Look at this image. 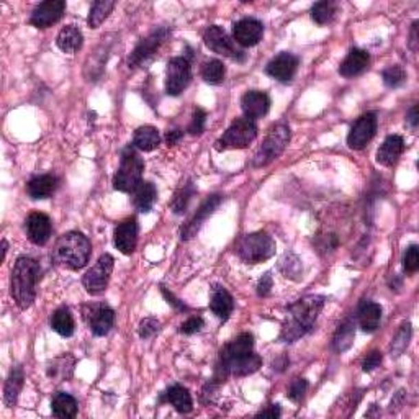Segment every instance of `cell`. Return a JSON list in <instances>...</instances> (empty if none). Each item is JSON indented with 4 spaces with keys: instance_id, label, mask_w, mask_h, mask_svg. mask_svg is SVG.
<instances>
[{
    "instance_id": "obj_43",
    "label": "cell",
    "mask_w": 419,
    "mask_h": 419,
    "mask_svg": "<svg viewBox=\"0 0 419 419\" xmlns=\"http://www.w3.org/2000/svg\"><path fill=\"white\" fill-rule=\"evenodd\" d=\"M205 122H207V112L202 109H195L194 117H192V123L189 126V133L190 135H202L205 130Z\"/></svg>"
},
{
    "instance_id": "obj_45",
    "label": "cell",
    "mask_w": 419,
    "mask_h": 419,
    "mask_svg": "<svg viewBox=\"0 0 419 419\" xmlns=\"http://www.w3.org/2000/svg\"><path fill=\"white\" fill-rule=\"evenodd\" d=\"M161 323L156 318H146L139 323V337L141 339H149L159 331Z\"/></svg>"
},
{
    "instance_id": "obj_6",
    "label": "cell",
    "mask_w": 419,
    "mask_h": 419,
    "mask_svg": "<svg viewBox=\"0 0 419 419\" xmlns=\"http://www.w3.org/2000/svg\"><path fill=\"white\" fill-rule=\"evenodd\" d=\"M258 138V126L249 118H238L231 123L220 139H216V151H228V149H245Z\"/></svg>"
},
{
    "instance_id": "obj_23",
    "label": "cell",
    "mask_w": 419,
    "mask_h": 419,
    "mask_svg": "<svg viewBox=\"0 0 419 419\" xmlns=\"http://www.w3.org/2000/svg\"><path fill=\"white\" fill-rule=\"evenodd\" d=\"M210 308H212L213 315L220 319H228L229 315L233 313L234 302L228 290L221 285H215L212 288V298H210Z\"/></svg>"
},
{
    "instance_id": "obj_1",
    "label": "cell",
    "mask_w": 419,
    "mask_h": 419,
    "mask_svg": "<svg viewBox=\"0 0 419 419\" xmlns=\"http://www.w3.org/2000/svg\"><path fill=\"white\" fill-rule=\"evenodd\" d=\"M323 306L324 297L321 295H308L290 305L288 315H286L279 336L282 343H295L306 332H310L321 313Z\"/></svg>"
},
{
    "instance_id": "obj_9",
    "label": "cell",
    "mask_w": 419,
    "mask_h": 419,
    "mask_svg": "<svg viewBox=\"0 0 419 419\" xmlns=\"http://www.w3.org/2000/svg\"><path fill=\"white\" fill-rule=\"evenodd\" d=\"M192 80V66L187 58H172L166 72V92L177 97L189 87Z\"/></svg>"
},
{
    "instance_id": "obj_2",
    "label": "cell",
    "mask_w": 419,
    "mask_h": 419,
    "mask_svg": "<svg viewBox=\"0 0 419 419\" xmlns=\"http://www.w3.org/2000/svg\"><path fill=\"white\" fill-rule=\"evenodd\" d=\"M40 279L41 267L35 259L27 258V256L16 259L14 271H12V297L21 310H27L33 305Z\"/></svg>"
},
{
    "instance_id": "obj_32",
    "label": "cell",
    "mask_w": 419,
    "mask_h": 419,
    "mask_svg": "<svg viewBox=\"0 0 419 419\" xmlns=\"http://www.w3.org/2000/svg\"><path fill=\"white\" fill-rule=\"evenodd\" d=\"M51 409L56 418H76L77 414V401L69 393L59 392L53 396L51 401Z\"/></svg>"
},
{
    "instance_id": "obj_37",
    "label": "cell",
    "mask_w": 419,
    "mask_h": 419,
    "mask_svg": "<svg viewBox=\"0 0 419 419\" xmlns=\"http://www.w3.org/2000/svg\"><path fill=\"white\" fill-rule=\"evenodd\" d=\"M225 74H226V69H225L223 63L218 61V59H212V61H208L202 69L203 80L207 84H212V85H218V84L223 82Z\"/></svg>"
},
{
    "instance_id": "obj_35",
    "label": "cell",
    "mask_w": 419,
    "mask_h": 419,
    "mask_svg": "<svg viewBox=\"0 0 419 419\" xmlns=\"http://www.w3.org/2000/svg\"><path fill=\"white\" fill-rule=\"evenodd\" d=\"M115 7V2L112 0H98V2L92 3L91 12H89L87 23L91 28H98L106 20V16L112 14Z\"/></svg>"
},
{
    "instance_id": "obj_42",
    "label": "cell",
    "mask_w": 419,
    "mask_h": 419,
    "mask_svg": "<svg viewBox=\"0 0 419 419\" xmlns=\"http://www.w3.org/2000/svg\"><path fill=\"white\" fill-rule=\"evenodd\" d=\"M306 388L308 382L305 378H295L288 388V398L295 401V403H298V401H302L303 396H305Z\"/></svg>"
},
{
    "instance_id": "obj_39",
    "label": "cell",
    "mask_w": 419,
    "mask_h": 419,
    "mask_svg": "<svg viewBox=\"0 0 419 419\" xmlns=\"http://www.w3.org/2000/svg\"><path fill=\"white\" fill-rule=\"evenodd\" d=\"M409 339H411V324L405 323L392 343V356H401L403 350L408 348Z\"/></svg>"
},
{
    "instance_id": "obj_46",
    "label": "cell",
    "mask_w": 419,
    "mask_h": 419,
    "mask_svg": "<svg viewBox=\"0 0 419 419\" xmlns=\"http://www.w3.org/2000/svg\"><path fill=\"white\" fill-rule=\"evenodd\" d=\"M203 328V319L200 318V316H192V318L187 319L185 323H182L181 326V332L182 335H195V332H199L200 329Z\"/></svg>"
},
{
    "instance_id": "obj_30",
    "label": "cell",
    "mask_w": 419,
    "mask_h": 419,
    "mask_svg": "<svg viewBox=\"0 0 419 419\" xmlns=\"http://www.w3.org/2000/svg\"><path fill=\"white\" fill-rule=\"evenodd\" d=\"M166 401L174 406L179 413H190L194 409V403H192V396L187 388L182 385H172L168 392H166Z\"/></svg>"
},
{
    "instance_id": "obj_19",
    "label": "cell",
    "mask_w": 419,
    "mask_h": 419,
    "mask_svg": "<svg viewBox=\"0 0 419 419\" xmlns=\"http://www.w3.org/2000/svg\"><path fill=\"white\" fill-rule=\"evenodd\" d=\"M241 109L242 112H245L246 118L254 122V120L262 118L264 115L269 112V109H271V98H269L267 93L259 91L246 92L241 98Z\"/></svg>"
},
{
    "instance_id": "obj_18",
    "label": "cell",
    "mask_w": 419,
    "mask_h": 419,
    "mask_svg": "<svg viewBox=\"0 0 419 419\" xmlns=\"http://www.w3.org/2000/svg\"><path fill=\"white\" fill-rule=\"evenodd\" d=\"M27 234L28 239L36 246H45L46 242L49 241L51 238V231H53V226H51L49 216H46L45 213H32L27 218Z\"/></svg>"
},
{
    "instance_id": "obj_24",
    "label": "cell",
    "mask_w": 419,
    "mask_h": 419,
    "mask_svg": "<svg viewBox=\"0 0 419 419\" xmlns=\"http://www.w3.org/2000/svg\"><path fill=\"white\" fill-rule=\"evenodd\" d=\"M252 349H254V337H252L249 332H242L236 339H233L229 344H226L225 348L221 349L218 361H231V359H236L239 356L252 352Z\"/></svg>"
},
{
    "instance_id": "obj_15",
    "label": "cell",
    "mask_w": 419,
    "mask_h": 419,
    "mask_svg": "<svg viewBox=\"0 0 419 419\" xmlns=\"http://www.w3.org/2000/svg\"><path fill=\"white\" fill-rule=\"evenodd\" d=\"M264 36V27L259 20L256 19H242L234 23L233 27V40L238 45L245 46V48H251L256 46L262 40Z\"/></svg>"
},
{
    "instance_id": "obj_33",
    "label": "cell",
    "mask_w": 419,
    "mask_h": 419,
    "mask_svg": "<svg viewBox=\"0 0 419 419\" xmlns=\"http://www.w3.org/2000/svg\"><path fill=\"white\" fill-rule=\"evenodd\" d=\"M51 328L63 337H71L74 335V318H72L71 311L66 306L58 308L51 316Z\"/></svg>"
},
{
    "instance_id": "obj_34",
    "label": "cell",
    "mask_w": 419,
    "mask_h": 419,
    "mask_svg": "<svg viewBox=\"0 0 419 419\" xmlns=\"http://www.w3.org/2000/svg\"><path fill=\"white\" fill-rule=\"evenodd\" d=\"M354 337H356V328H354V323L348 319L336 331L335 339H332V349L339 354L346 352L354 344Z\"/></svg>"
},
{
    "instance_id": "obj_53",
    "label": "cell",
    "mask_w": 419,
    "mask_h": 419,
    "mask_svg": "<svg viewBox=\"0 0 419 419\" xmlns=\"http://www.w3.org/2000/svg\"><path fill=\"white\" fill-rule=\"evenodd\" d=\"M416 30H418V21H414L413 23V30H411V40H409V46H411L413 51L418 49V35H416Z\"/></svg>"
},
{
    "instance_id": "obj_27",
    "label": "cell",
    "mask_w": 419,
    "mask_h": 419,
    "mask_svg": "<svg viewBox=\"0 0 419 419\" xmlns=\"http://www.w3.org/2000/svg\"><path fill=\"white\" fill-rule=\"evenodd\" d=\"M382 321V306L374 302L363 303L359 310V324H361L362 331L374 332L377 331Z\"/></svg>"
},
{
    "instance_id": "obj_50",
    "label": "cell",
    "mask_w": 419,
    "mask_h": 419,
    "mask_svg": "<svg viewBox=\"0 0 419 419\" xmlns=\"http://www.w3.org/2000/svg\"><path fill=\"white\" fill-rule=\"evenodd\" d=\"M258 418H280V408L277 405H271V408L258 413Z\"/></svg>"
},
{
    "instance_id": "obj_5",
    "label": "cell",
    "mask_w": 419,
    "mask_h": 419,
    "mask_svg": "<svg viewBox=\"0 0 419 419\" xmlns=\"http://www.w3.org/2000/svg\"><path fill=\"white\" fill-rule=\"evenodd\" d=\"M238 256L246 264H259L271 259L275 254V242L267 233H251L239 239Z\"/></svg>"
},
{
    "instance_id": "obj_14",
    "label": "cell",
    "mask_w": 419,
    "mask_h": 419,
    "mask_svg": "<svg viewBox=\"0 0 419 419\" xmlns=\"http://www.w3.org/2000/svg\"><path fill=\"white\" fill-rule=\"evenodd\" d=\"M64 10H66V2L63 0H46L33 10L30 23L35 28H49L63 19Z\"/></svg>"
},
{
    "instance_id": "obj_21",
    "label": "cell",
    "mask_w": 419,
    "mask_h": 419,
    "mask_svg": "<svg viewBox=\"0 0 419 419\" xmlns=\"http://www.w3.org/2000/svg\"><path fill=\"white\" fill-rule=\"evenodd\" d=\"M403 151H405V139L398 135L388 136V138L383 141L382 146L378 148L377 162L385 166V168H390V166H393L400 159Z\"/></svg>"
},
{
    "instance_id": "obj_17",
    "label": "cell",
    "mask_w": 419,
    "mask_h": 419,
    "mask_svg": "<svg viewBox=\"0 0 419 419\" xmlns=\"http://www.w3.org/2000/svg\"><path fill=\"white\" fill-rule=\"evenodd\" d=\"M298 69V58L292 53H280L267 64L266 72L279 82H290Z\"/></svg>"
},
{
    "instance_id": "obj_41",
    "label": "cell",
    "mask_w": 419,
    "mask_h": 419,
    "mask_svg": "<svg viewBox=\"0 0 419 419\" xmlns=\"http://www.w3.org/2000/svg\"><path fill=\"white\" fill-rule=\"evenodd\" d=\"M403 267H405V271L409 272V273L418 271V267H419V249H418L416 245L409 246L408 249H406L405 256H403Z\"/></svg>"
},
{
    "instance_id": "obj_22",
    "label": "cell",
    "mask_w": 419,
    "mask_h": 419,
    "mask_svg": "<svg viewBox=\"0 0 419 419\" xmlns=\"http://www.w3.org/2000/svg\"><path fill=\"white\" fill-rule=\"evenodd\" d=\"M370 56L367 51L363 49H350V53L346 56V59L341 63L339 66V74L343 77H356L359 74H362L363 71L369 67Z\"/></svg>"
},
{
    "instance_id": "obj_10",
    "label": "cell",
    "mask_w": 419,
    "mask_h": 419,
    "mask_svg": "<svg viewBox=\"0 0 419 419\" xmlns=\"http://www.w3.org/2000/svg\"><path fill=\"white\" fill-rule=\"evenodd\" d=\"M84 319L93 335L105 336L113 328L115 313L106 303H93L84 306Z\"/></svg>"
},
{
    "instance_id": "obj_12",
    "label": "cell",
    "mask_w": 419,
    "mask_h": 419,
    "mask_svg": "<svg viewBox=\"0 0 419 419\" xmlns=\"http://www.w3.org/2000/svg\"><path fill=\"white\" fill-rule=\"evenodd\" d=\"M168 36H169V30L159 28L156 30V32H152L149 36L143 38V40L138 43V46H136L133 53H131L130 59H128L130 67L143 66L148 59H151L154 54H156V51L161 48L162 43L168 40Z\"/></svg>"
},
{
    "instance_id": "obj_40",
    "label": "cell",
    "mask_w": 419,
    "mask_h": 419,
    "mask_svg": "<svg viewBox=\"0 0 419 419\" xmlns=\"http://www.w3.org/2000/svg\"><path fill=\"white\" fill-rule=\"evenodd\" d=\"M382 77L387 87H400L406 80V72L401 66H390L383 71Z\"/></svg>"
},
{
    "instance_id": "obj_25",
    "label": "cell",
    "mask_w": 419,
    "mask_h": 419,
    "mask_svg": "<svg viewBox=\"0 0 419 419\" xmlns=\"http://www.w3.org/2000/svg\"><path fill=\"white\" fill-rule=\"evenodd\" d=\"M58 189V179L54 175L45 174V175H38V177L32 179L27 185L28 195L32 196L33 200H43L48 199L56 192Z\"/></svg>"
},
{
    "instance_id": "obj_20",
    "label": "cell",
    "mask_w": 419,
    "mask_h": 419,
    "mask_svg": "<svg viewBox=\"0 0 419 419\" xmlns=\"http://www.w3.org/2000/svg\"><path fill=\"white\" fill-rule=\"evenodd\" d=\"M221 203V196L220 195H212L208 196L207 200L202 203V207L196 210V213L194 218H190V221L182 228V239H190L192 236H195L196 231L200 229V226L203 225V221L215 212L218 205Z\"/></svg>"
},
{
    "instance_id": "obj_31",
    "label": "cell",
    "mask_w": 419,
    "mask_h": 419,
    "mask_svg": "<svg viewBox=\"0 0 419 419\" xmlns=\"http://www.w3.org/2000/svg\"><path fill=\"white\" fill-rule=\"evenodd\" d=\"M159 143H161L159 131H157L154 126H141L135 131L133 144L136 149H139V151L144 152L154 151V149L159 146Z\"/></svg>"
},
{
    "instance_id": "obj_51",
    "label": "cell",
    "mask_w": 419,
    "mask_h": 419,
    "mask_svg": "<svg viewBox=\"0 0 419 419\" xmlns=\"http://www.w3.org/2000/svg\"><path fill=\"white\" fill-rule=\"evenodd\" d=\"M182 131L179 130H169L168 133H166V141H168L169 146H174V144H177L179 141L182 139Z\"/></svg>"
},
{
    "instance_id": "obj_29",
    "label": "cell",
    "mask_w": 419,
    "mask_h": 419,
    "mask_svg": "<svg viewBox=\"0 0 419 419\" xmlns=\"http://www.w3.org/2000/svg\"><path fill=\"white\" fill-rule=\"evenodd\" d=\"M156 187L151 182H141L133 190V205L141 213H149L156 202Z\"/></svg>"
},
{
    "instance_id": "obj_13",
    "label": "cell",
    "mask_w": 419,
    "mask_h": 419,
    "mask_svg": "<svg viewBox=\"0 0 419 419\" xmlns=\"http://www.w3.org/2000/svg\"><path fill=\"white\" fill-rule=\"evenodd\" d=\"M375 133H377V117H375V113L362 115L356 122V125L350 128L348 135L349 148L356 149V151L363 149L367 146V143L374 138Z\"/></svg>"
},
{
    "instance_id": "obj_11",
    "label": "cell",
    "mask_w": 419,
    "mask_h": 419,
    "mask_svg": "<svg viewBox=\"0 0 419 419\" xmlns=\"http://www.w3.org/2000/svg\"><path fill=\"white\" fill-rule=\"evenodd\" d=\"M203 41L205 45H207V48L215 51L216 54L236 59V61H242V59H245V54L236 49V46H234V43L229 38L228 33L221 27H218V25H213V27H210L207 32H205Z\"/></svg>"
},
{
    "instance_id": "obj_8",
    "label": "cell",
    "mask_w": 419,
    "mask_h": 419,
    "mask_svg": "<svg viewBox=\"0 0 419 419\" xmlns=\"http://www.w3.org/2000/svg\"><path fill=\"white\" fill-rule=\"evenodd\" d=\"M113 258L110 254L100 256V259L97 260L95 266L89 269L82 277V285L87 290V293L91 295H100L104 293L109 286L110 275L113 271Z\"/></svg>"
},
{
    "instance_id": "obj_47",
    "label": "cell",
    "mask_w": 419,
    "mask_h": 419,
    "mask_svg": "<svg viewBox=\"0 0 419 419\" xmlns=\"http://www.w3.org/2000/svg\"><path fill=\"white\" fill-rule=\"evenodd\" d=\"M382 359L383 357L380 352H370L369 356L363 359L362 363L363 372H372L374 369H377V367H380V363H382Z\"/></svg>"
},
{
    "instance_id": "obj_36",
    "label": "cell",
    "mask_w": 419,
    "mask_h": 419,
    "mask_svg": "<svg viewBox=\"0 0 419 419\" xmlns=\"http://www.w3.org/2000/svg\"><path fill=\"white\" fill-rule=\"evenodd\" d=\"M337 14V7L331 0H324V2L315 3L311 8V19H313L318 25H328L335 20Z\"/></svg>"
},
{
    "instance_id": "obj_49",
    "label": "cell",
    "mask_w": 419,
    "mask_h": 419,
    "mask_svg": "<svg viewBox=\"0 0 419 419\" xmlns=\"http://www.w3.org/2000/svg\"><path fill=\"white\" fill-rule=\"evenodd\" d=\"M162 295H164V298H166V300H168L169 305H172L175 310H179V311H189V306L183 305V302L177 300V298H175L172 293H169V290L166 288V286H162Z\"/></svg>"
},
{
    "instance_id": "obj_7",
    "label": "cell",
    "mask_w": 419,
    "mask_h": 419,
    "mask_svg": "<svg viewBox=\"0 0 419 419\" xmlns=\"http://www.w3.org/2000/svg\"><path fill=\"white\" fill-rule=\"evenodd\" d=\"M290 141V128L285 123H279L271 130V133L267 135L266 141L262 143V146L259 148L258 154L254 157V166L256 168H264L269 166L272 161H275L277 157L284 152V149Z\"/></svg>"
},
{
    "instance_id": "obj_4",
    "label": "cell",
    "mask_w": 419,
    "mask_h": 419,
    "mask_svg": "<svg viewBox=\"0 0 419 419\" xmlns=\"http://www.w3.org/2000/svg\"><path fill=\"white\" fill-rule=\"evenodd\" d=\"M144 162L139 157V154L135 151V148L128 146L123 149L120 168L113 177V187L118 192H133L141 183L143 177Z\"/></svg>"
},
{
    "instance_id": "obj_3",
    "label": "cell",
    "mask_w": 419,
    "mask_h": 419,
    "mask_svg": "<svg viewBox=\"0 0 419 419\" xmlns=\"http://www.w3.org/2000/svg\"><path fill=\"white\" fill-rule=\"evenodd\" d=\"M91 242L79 231H69L58 239L53 249V259L58 266L69 271H80L91 259Z\"/></svg>"
},
{
    "instance_id": "obj_28",
    "label": "cell",
    "mask_w": 419,
    "mask_h": 419,
    "mask_svg": "<svg viewBox=\"0 0 419 419\" xmlns=\"http://www.w3.org/2000/svg\"><path fill=\"white\" fill-rule=\"evenodd\" d=\"M23 369L20 365H15L14 369L10 370V375H8L5 387H3V401L8 408H14L16 400H19V395L21 392V387H23Z\"/></svg>"
},
{
    "instance_id": "obj_54",
    "label": "cell",
    "mask_w": 419,
    "mask_h": 419,
    "mask_svg": "<svg viewBox=\"0 0 419 419\" xmlns=\"http://www.w3.org/2000/svg\"><path fill=\"white\" fill-rule=\"evenodd\" d=\"M2 252H3L2 259L5 260V256H7V241H5V239H3V241H2Z\"/></svg>"
},
{
    "instance_id": "obj_38",
    "label": "cell",
    "mask_w": 419,
    "mask_h": 419,
    "mask_svg": "<svg viewBox=\"0 0 419 419\" xmlns=\"http://www.w3.org/2000/svg\"><path fill=\"white\" fill-rule=\"evenodd\" d=\"M194 194H195V189L190 182L185 183V185H183L182 189L175 194L174 200H172V210H174L175 215H182V213L185 212Z\"/></svg>"
},
{
    "instance_id": "obj_26",
    "label": "cell",
    "mask_w": 419,
    "mask_h": 419,
    "mask_svg": "<svg viewBox=\"0 0 419 419\" xmlns=\"http://www.w3.org/2000/svg\"><path fill=\"white\" fill-rule=\"evenodd\" d=\"M82 43H84L82 32H80L76 25H67V27H64L56 38L58 48L61 49L63 53L67 54L77 53V51L82 48Z\"/></svg>"
},
{
    "instance_id": "obj_44",
    "label": "cell",
    "mask_w": 419,
    "mask_h": 419,
    "mask_svg": "<svg viewBox=\"0 0 419 419\" xmlns=\"http://www.w3.org/2000/svg\"><path fill=\"white\" fill-rule=\"evenodd\" d=\"M285 259L288 260L290 266L285 262V260H282L280 266H286V269H280V271L285 273V277H292V279H297V275H300V273H302V262H300V259L295 258L293 254H286Z\"/></svg>"
},
{
    "instance_id": "obj_16",
    "label": "cell",
    "mask_w": 419,
    "mask_h": 419,
    "mask_svg": "<svg viewBox=\"0 0 419 419\" xmlns=\"http://www.w3.org/2000/svg\"><path fill=\"white\" fill-rule=\"evenodd\" d=\"M113 242L123 254H133L136 245H138V223H136L135 218H128L115 228Z\"/></svg>"
},
{
    "instance_id": "obj_52",
    "label": "cell",
    "mask_w": 419,
    "mask_h": 419,
    "mask_svg": "<svg viewBox=\"0 0 419 419\" xmlns=\"http://www.w3.org/2000/svg\"><path fill=\"white\" fill-rule=\"evenodd\" d=\"M408 123L411 128H416L419 123V117H418V105H414L411 110H409L408 113Z\"/></svg>"
},
{
    "instance_id": "obj_48",
    "label": "cell",
    "mask_w": 419,
    "mask_h": 419,
    "mask_svg": "<svg viewBox=\"0 0 419 419\" xmlns=\"http://www.w3.org/2000/svg\"><path fill=\"white\" fill-rule=\"evenodd\" d=\"M272 285H273L272 275H271V273H266V275H262V279L259 280V284H258V293L260 295V297H267V295L271 293Z\"/></svg>"
}]
</instances>
